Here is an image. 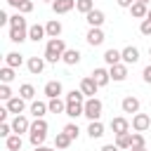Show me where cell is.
Here are the masks:
<instances>
[{
  "mask_svg": "<svg viewBox=\"0 0 151 151\" xmlns=\"http://www.w3.org/2000/svg\"><path fill=\"white\" fill-rule=\"evenodd\" d=\"M19 12H21V14L33 12V2H31V0H24V2H21V7H19Z\"/></svg>",
  "mask_w": 151,
  "mask_h": 151,
  "instance_id": "42",
  "label": "cell"
},
{
  "mask_svg": "<svg viewBox=\"0 0 151 151\" xmlns=\"http://www.w3.org/2000/svg\"><path fill=\"white\" fill-rule=\"evenodd\" d=\"M85 38H87V42H90L92 47H99V45L104 42V38H106V35H104V31H101V28H90Z\"/></svg>",
  "mask_w": 151,
  "mask_h": 151,
  "instance_id": "16",
  "label": "cell"
},
{
  "mask_svg": "<svg viewBox=\"0 0 151 151\" xmlns=\"http://www.w3.org/2000/svg\"><path fill=\"white\" fill-rule=\"evenodd\" d=\"M92 78H94V83H97L99 87H104V85L111 83V73H109V68H101V66L92 71Z\"/></svg>",
  "mask_w": 151,
  "mask_h": 151,
  "instance_id": "12",
  "label": "cell"
},
{
  "mask_svg": "<svg viewBox=\"0 0 151 151\" xmlns=\"http://www.w3.org/2000/svg\"><path fill=\"white\" fill-rule=\"evenodd\" d=\"M45 35H47L45 26H40V24H33V26H28V40H33V42H40Z\"/></svg>",
  "mask_w": 151,
  "mask_h": 151,
  "instance_id": "19",
  "label": "cell"
},
{
  "mask_svg": "<svg viewBox=\"0 0 151 151\" xmlns=\"http://www.w3.org/2000/svg\"><path fill=\"white\" fill-rule=\"evenodd\" d=\"M146 19H151V9H149V14H146Z\"/></svg>",
  "mask_w": 151,
  "mask_h": 151,
  "instance_id": "53",
  "label": "cell"
},
{
  "mask_svg": "<svg viewBox=\"0 0 151 151\" xmlns=\"http://www.w3.org/2000/svg\"><path fill=\"white\" fill-rule=\"evenodd\" d=\"M9 40H12V42H24V40H28V26L9 28Z\"/></svg>",
  "mask_w": 151,
  "mask_h": 151,
  "instance_id": "15",
  "label": "cell"
},
{
  "mask_svg": "<svg viewBox=\"0 0 151 151\" xmlns=\"http://www.w3.org/2000/svg\"><path fill=\"white\" fill-rule=\"evenodd\" d=\"M101 151H120V149H118L116 144H104V146H101Z\"/></svg>",
  "mask_w": 151,
  "mask_h": 151,
  "instance_id": "46",
  "label": "cell"
},
{
  "mask_svg": "<svg viewBox=\"0 0 151 151\" xmlns=\"http://www.w3.org/2000/svg\"><path fill=\"white\" fill-rule=\"evenodd\" d=\"M71 142H73V139H71L64 130H61V132H57V137H54V146H57V149H68V146H71Z\"/></svg>",
  "mask_w": 151,
  "mask_h": 151,
  "instance_id": "30",
  "label": "cell"
},
{
  "mask_svg": "<svg viewBox=\"0 0 151 151\" xmlns=\"http://www.w3.org/2000/svg\"><path fill=\"white\" fill-rule=\"evenodd\" d=\"M35 151H57V149H50V146H35Z\"/></svg>",
  "mask_w": 151,
  "mask_h": 151,
  "instance_id": "50",
  "label": "cell"
},
{
  "mask_svg": "<svg viewBox=\"0 0 151 151\" xmlns=\"http://www.w3.org/2000/svg\"><path fill=\"white\" fill-rule=\"evenodd\" d=\"M104 61H106L109 66H116V64H120V61H123V54H120V50H113V47H111V50H106V52H104Z\"/></svg>",
  "mask_w": 151,
  "mask_h": 151,
  "instance_id": "21",
  "label": "cell"
},
{
  "mask_svg": "<svg viewBox=\"0 0 151 151\" xmlns=\"http://www.w3.org/2000/svg\"><path fill=\"white\" fill-rule=\"evenodd\" d=\"M5 146H7L9 151H21V146H24L21 134H9V137L5 139Z\"/></svg>",
  "mask_w": 151,
  "mask_h": 151,
  "instance_id": "26",
  "label": "cell"
},
{
  "mask_svg": "<svg viewBox=\"0 0 151 151\" xmlns=\"http://www.w3.org/2000/svg\"><path fill=\"white\" fill-rule=\"evenodd\" d=\"M47 106H50V113H66V99H50L47 101Z\"/></svg>",
  "mask_w": 151,
  "mask_h": 151,
  "instance_id": "25",
  "label": "cell"
},
{
  "mask_svg": "<svg viewBox=\"0 0 151 151\" xmlns=\"http://www.w3.org/2000/svg\"><path fill=\"white\" fill-rule=\"evenodd\" d=\"M7 116H9V111H7V109H0V123H5Z\"/></svg>",
  "mask_w": 151,
  "mask_h": 151,
  "instance_id": "47",
  "label": "cell"
},
{
  "mask_svg": "<svg viewBox=\"0 0 151 151\" xmlns=\"http://www.w3.org/2000/svg\"><path fill=\"white\" fill-rule=\"evenodd\" d=\"M73 7H76V0H54V2H52L54 14H66V12H71Z\"/></svg>",
  "mask_w": 151,
  "mask_h": 151,
  "instance_id": "18",
  "label": "cell"
},
{
  "mask_svg": "<svg viewBox=\"0 0 151 151\" xmlns=\"http://www.w3.org/2000/svg\"><path fill=\"white\" fill-rule=\"evenodd\" d=\"M109 73H111V80H116V83H123L125 78H127V64H116V66H109Z\"/></svg>",
  "mask_w": 151,
  "mask_h": 151,
  "instance_id": "7",
  "label": "cell"
},
{
  "mask_svg": "<svg viewBox=\"0 0 151 151\" xmlns=\"http://www.w3.org/2000/svg\"><path fill=\"white\" fill-rule=\"evenodd\" d=\"M134 2H144V5H149V2H151V0H134Z\"/></svg>",
  "mask_w": 151,
  "mask_h": 151,
  "instance_id": "52",
  "label": "cell"
},
{
  "mask_svg": "<svg viewBox=\"0 0 151 151\" xmlns=\"http://www.w3.org/2000/svg\"><path fill=\"white\" fill-rule=\"evenodd\" d=\"M61 92H64V87H61L59 80H50V83H45V97H47V99H57Z\"/></svg>",
  "mask_w": 151,
  "mask_h": 151,
  "instance_id": "13",
  "label": "cell"
},
{
  "mask_svg": "<svg viewBox=\"0 0 151 151\" xmlns=\"http://www.w3.org/2000/svg\"><path fill=\"white\" fill-rule=\"evenodd\" d=\"M26 66H28V71H31L33 76H40L42 68H45V57H31V59L26 61Z\"/></svg>",
  "mask_w": 151,
  "mask_h": 151,
  "instance_id": "17",
  "label": "cell"
},
{
  "mask_svg": "<svg viewBox=\"0 0 151 151\" xmlns=\"http://www.w3.org/2000/svg\"><path fill=\"white\" fill-rule=\"evenodd\" d=\"M21 64H24V57H21L19 52H7V57H5V66L17 68V66H21Z\"/></svg>",
  "mask_w": 151,
  "mask_h": 151,
  "instance_id": "28",
  "label": "cell"
},
{
  "mask_svg": "<svg viewBox=\"0 0 151 151\" xmlns=\"http://www.w3.org/2000/svg\"><path fill=\"white\" fill-rule=\"evenodd\" d=\"M111 130H113V134H125V132H130V120L118 116L111 120Z\"/></svg>",
  "mask_w": 151,
  "mask_h": 151,
  "instance_id": "9",
  "label": "cell"
},
{
  "mask_svg": "<svg viewBox=\"0 0 151 151\" xmlns=\"http://www.w3.org/2000/svg\"><path fill=\"white\" fill-rule=\"evenodd\" d=\"M80 57H83V54H80L78 50H66V52H64V59H61V61H64V64H68V66H76V64L80 61Z\"/></svg>",
  "mask_w": 151,
  "mask_h": 151,
  "instance_id": "27",
  "label": "cell"
},
{
  "mask_svg": "<svg viewBox=\"0 0 151 151\" xmlns=\"http://www.w3.org/2000/svg\"><path fill=\"white\" fill-rule=\"evenodd\" d=\"M19 97L26 99V101H33V97H35V87H33L31 83H24V85L19 87Z\"/></svg>",
  "mask_w": 151,
  "mask_h": 151,
  "instance_id": "29",
  "label": "cell"
},
{
  "mask_svg": "<svg viewBox=\"0 0 151 151\" xmlns=\"http://www.w3.org/2000/svg\"><path fill=\"white\" fill-rule=\"evenodd\" d=\"M151 127V118L146 113H134L132 116V130L134 132H146Z\"/></svg>",
  "mask_w": 151,
  "mask_h": 151,
  "instance_id": "4",
  "label": "cell"
},
{
  "mask_svg": "<svg viewBox=\"0 0 151 151\" xmlns=\"http://www.w3.org/2000/svg\"><path fill=\"white\" fill-rule=\"evenodd\" d=\"M47 127H50V125H47L45 118H35V120L31 123V132H45V134H47Z\"/></svg>",
  "mask_w": 151,
  "mask_h": 151,
  "instance_id": "34",
  "label": "cell"
},
{
  "mask_svg": "<svg viewBox=\"0 0 151 151\" xmlns=\"http://www.w3.org/2000/svg\"><path fill=\"white\" fill-rule=\"evenodd\" d=\"M28 139H31V144H33V149H35V146H42V144H45L47 134H45V132H28Z\"/></svg>",
  "mask_w": 151,
  "mask_h": 151,
  "instance_id": "35",
  "label": "cell"
},
{
  "mask_svg": "<svg viewBox=\"0 0 151 151\" xmlns=\"http://www.w3.org/2000/svg\"><path fill=\"white\" fill-rule=\"evenodd\" d=\"M64 132H66L71 139H78V134H80V127H78L76 123H66V125H64Z\"/></svg>",
  "mask_w": 151,
  "mask_h": 151,
  "instance_id": "37",
  "label": "cell"
},
{
  "mask_svg": "<svg viewBox=\"0 0 151 151\" xmlns=\"http://www.w3.org/2000/svg\"><path fill=\"white\" fill-rule=\"evenodd\" d=\"M66 101H85V94H83L80 90H71V92L66 94Z\"/></svg>",
  "mask_w": 151,
  "mask_h": 151,
  "instance_id": "38",
  "label": "cell"
},
{
  "mask_svg": "<svg viewBox=\"0 0 151 151\" xmlns=\"http://www.w3.org/2000/svg\"><path fill=\"white\" fill-rule=\"evenodd\" d=\"M50 111V106L45 101H31V113L33 118H45V113Z\"/></svg>",
  "mask_w": 151,
  "mask_h": 151,
  "instance_id": "24",
  "label": "cell"
},
{
  "mask_svg": "<svg viewBox=\"0 0 151 151\" xmlns=\"http://www.w3.org/2000/svg\"><path fill=\"white\" fill-rule=\"evenodd\" d=\"M45 31H47V38H59V35H61V24H59L57 19H50V21L45 24Z\"/></svg>",
  "mask_w": 151,
  "mask_h": 151,
  "instance_id": "23",
  "label": "cell"
},
{
  "mask_svg": "<svg viewBox=\"0 0 151 151\" xmlns=\"http://www.w3.org/2000/svg\"><path fill=\"white\" fill-rule=\"evenodd\" d=\"M87 134H90L92 139L104 137V125H101V120H90V125H87Z\"/></svg>",
  "mask_w": 151,
  "mask_h": 151,
  "instance_id": "22",
  "label": "cell"
},
{
  "mask_svg": "<svg viewBox=\"0 0 151 151\" xmlns=\"http://www.w3.org/2000/svg\"><path fill=\"white\" fill-rule=\"evenodd\" d=\"M76 9L83 14H90L94 9V0H76Z\"/></svg>",
  "mask_w": 151,
  "mask_h": 151,
  "instance_id": "32",
  "label": "cell"
},
{
  "mask_svg": "<svg viewBox=\"0 0 151 151\" xmlns=\"http://www.w3.org/2000/svg\"><path fill=\"white\" fill-rule=\"evenodd\" d=\"M0 99H2L5 104H7L9 99H12V90H9V85H5V83L0 85Z\"/></svg>",
  "mask_w": 151,
  "mask_h": 151,
  "instance_id": "40",
  "label": "cell"
},
{
  "mask_svg": "<svg viewBox=\"0 0 151 151\" xmlns=\"http://www.w3.org/2000/svg\"><path fill=\"white\" fill-rule=\"evenodd\" d=\"M130 14L134 17V19H146V14H149V5H144V2H134L132 7H130Z\"/></svg>",
  "mask_w": 151,
  "mask_h": 151,
  "instance_id": "20",
  "label": "cell"
},
{
  "mask_svg": "<svg viewBox=\"0 0 151 151\" xmlns=\"http://www.w3.org/2000/svg\"><path fill=\"white\" fill-rule=\"evenodd\" d=\"M97 90H99V85L94 83V78H92V76H87V78H83V80H80V92H83L87 99H90V97H94V94H97Z\"/></svg>",
  "mask_w": 151,
  "mask_h": 151,
  "instance_id": "5",
  "label": "cell"
},
{
  "mask_svg": "<svg viewBox=\"0 0 151 151\" xmlns=\"http://www.w3.org/2000/svg\"><path fill=\"white\" fill-rule=\"evenodd\" d=\"M0 80H2L5 85H9V83L14 80V68H12V66H2V68H0Z\"/></svg>",
  "mask_w": 151,
  "mask_h": 151,
  "instance_id": "33",
  "label": "cell"
},
{
  "mask_svg": "<svg viewBox=\"0 0 151 151\" xmlns=\"http://www.w3.org/2000/svg\"><path fill=\"white\" fill-rule=\"evenodd\" d=\"M21 2H24V0H7V5H12V7H17V9L21 7Z\"/></svg>",
  "mask_w": 151,
  "mask_h": 151,
  "instance_id": "49",
  "label": "cell"
},
{
  "mask_svg": "<svg viewBox=\"0 0 151 151\" xmlns=\"http://www.w3.org/2000/svg\"><path fill=\"white\" fill-rule=\"evenodd\" d=\"M64 52H66V42L61 38H50L47 45H45V61L57 64V61L64 59Z\"/></svg>",
  "mask_w": 151,
  "mask_h": 151,
  "instance_id": "1",
  "label": "cell"
},
{
  "mask_svg": "<svg viewBox=\"0 0 151 151\" xmlns=\"http://www.w3.org/2000/svg\"><path fill=\"white\" fill-rule=\"evenodd\" d=\"M142 78H144V83H151V64L142 71Z\"/></svg>",
  "mask_w": 151,
  "mask_h": 151,
  "instance_id": "44",
  "label": "cell"
},
{
  "mask_svg": "<svg viewBox=\"0 0 151 151\" xmlns=\"http://www.w3.org/2000/svg\"><path fill=\"white\" fill-rule=\"evenodd\" d=\"M116 2H118V7H127V9L134 5V0H116Z\"/></svg>",
  "mask_w": 151,
  "mask_h": 151,
  "instance_id": "45",
  "label": "cell"
},
{
  "mask_svg": "<svg viewBox=\"0 0 151 151\" xmlns=\"http://www.w3.org/2000/svg\"><path fill=\"white\" fill-rule=\"evenodd\" d=\"M45 2H50V5H52V2H54V0H45Z\"/></svg>",
  "mask_w": 151,
  "mask_h": 151,
  "instance_id": "54",
  "label": "cell"
},
{
  "mask_svg": "<svg viewBox=\"0 0 151 151\" xmlns=\"http://www.w3.org/2000/svg\"><path fill=\"white\" fill-rule=\"evenodd\" d=\"M66 116L68 118L85 116V101H66Z\"/></svg>",
  "mask_w": 151,
  "mask_h": 151,
  "instance_id": "8",
  "label": "cell"
},
{
  "mask_svg": "<svg viewBox=\"0 0 151 151\" xmlns=\"http://www.w3.org/2000/svg\"><path fill=\"white\" fill-rule=\"evenodd\" d=\"M12 125V132L14 134H24V132H31V120L21 113V116H14V120L9 123Z\"/></svg>",
  "mask_w": 151,
  "mask_h": 151,
  "instance_id": "3",
  "label": "cell"
},
{
  "mask_svg": "<svg viewBox=\"0 0 151 151\" xmlns=\"http://www.w3.org/2000/svg\"><path fill=\"white\" fill-rule=\"evenodd\" d=\"M85 19H87V24H90V28H101V24H104V12L101 9H92L90 14H85Z\"/></svg>",
  "mask_w": 151,
  "mask_h": 151,
  "instance_id": "10",
  "label": "cell"
},
{
  "mask_svg": "<svg viewBox=\"0 0 151 151\" xmlns=\"http://www.w3.org/2000/svg\"><path fill=\"white\" fill-rule=\"evenodd\" d=\"M149 54H151V47H149Z\"/></svg>",
  "mask_w": 151,
  "mask_h": 151,
  "instance_id": "55",
  "label": "cell"
},
{
  "mask_svg": "<svg viewBox=\"0 0 151 151\" xmlns=\"http://www.w3.org/2000/svg\"><path fill=\"white\" fill-rule=\"evenodd\" d=\"M116 146H118V149H132V132L116 134Z\"/></svg>",
  "mask_w": 151,
  "mask_h": 151,
  "instance_id": "31",
  "label": "cell"
},
{
  "mask_svg": "<svg viewBox=\"0 0 151 151\" xmlns=\"http://www.w3.org/2000/svg\"><path fill=\"white\" fill-rule=\"evenodd\" d=\"M5 109H7L9 113H14V116H21V113L26 111V99H21V97H12V99L5 104Z\"/></svg>",
  "mask_w": 151,
  "mask_h": 151,
  "instance_id": "6",
  "label": "cell"
},
{
  "mask_svg": "<svg viewBox=\"0 0 151 151\" xmlns=\"http://www.w3.org/2000/svg\"><path fill=\"white\" fill-rule=\"evenodd\" d=\"M120 54H123V64H137V61H139V50H137V47H132V45L123 47V50H120Z\"/></svg>",
  "mask_w": 151,
  "mask_h": 151,
  "instance_id": "11",
  "label": "cell"
},
{
  "mask_svg": "<svg viewBox=\"0 0 151 151\" xmlns=\"http://www.w3.org/2000/svg\"><path fill=\"white\" fill-rule=\"evenodd\" d=\"M146 142H144V134L142 132H132V149H142Z\"/></svg>",
  "mask_w": 151,
  "mask_h": 151,
  "instance_id": "39",
  "label": "cell"
},
{
  "mask_svg": "<svg viewBox=\"0 0 151 151\" xmlns=\"http://www.w3.org/2000/svg\"><path fill=\"white\" fill-rule=\"evenodd\" d=\"M139 31H142V35H151V19H144L142 26H139Z\"/></svg>",
  "mask_w": 151,
  "mask_h": 151,
  "instance_id": "41",
  "label": "cell"
},
{
  "mask_svg": "<svg viewBox=\"0 0 151 151\" xmlns=\"http://www.w3.org/2000/svg\"><path fill=\"white\" fill-rule=\"evenodd\" d=\"M17 26H26V19H24L21 12H17V14L9 17V28H17Z\"/></svg>",
  "mask_w": 151,
  "mask_h": 151,
  "instance_id": "36",
  "label": "cell"
},
{
  "mask_svg": "<svg viewBox=\"0 0 151 151\" xmlns=\"http://www.w3.org/2000/svg\"><path fill=\"white\" fill-rule=\"evenodd\" d=\"M9 134H12V125H7V123H0V137H5V139H7Z\"/></svg>",
  "mask_w": 151,
  "mask_h": 151,
  "instance_id": "43",
  "label": "cell"
},
{
  "mask_svg": "<svg viewBox=\"0 0 151 151\" xmlns=\"http://www.w3.org/2000/svg\"><path fill=\"white\" fill-rule=\"evenodd\" d=\"M0 24H9V17H7V12H0Z\"/></svg>",
  "mask_w": 151,
  "mask_h": 151,
  "instance_id": "48",
  "label": "cell"
},
{
  "mask_svg": "<svg viewBox=\"0 0 151 151\" xmlns=\"http://www.w3.org/2000/svg\"><path fill=\"white\" fill-rule=\"evenodd\" d=\"M101 111H104V104H101L97 97L85 99V116H87L90 120H99V118H101Z\"/></svg>",
  "mask_w": 151,
  "mask_h": 151,
  "instance_id": "2",
  "label": "cell"
},
{
  "mask_svg": "<svg viewBox=\"0 0 151 151\" xmlns=\"http://www.w3.org/2000/svg\"><path fill=\"white\" fill-rule=\"evenodd\" d=\"M130 151H146V146H142V149H130Z\"/></svg>",
  "mask_w": 151,
  "mask_h": 151,
  "instance_id": "51",
  "label": "cell"
},
{
  "mask_svg": "<svg viewBox=\"0 0 151 151\" xmlns=\"http://www.w3.org/2000/svg\"><path fill=\"white\" fill-rule=\"evenodd\" d=\"M120 109H123V113H139V99L130 94L120 101Z\"/></svg>",
  "mask_w": 151,
  "mask_h": 151,
  "instance_id": "14",
  "label": "cell"
}]
</instances>
